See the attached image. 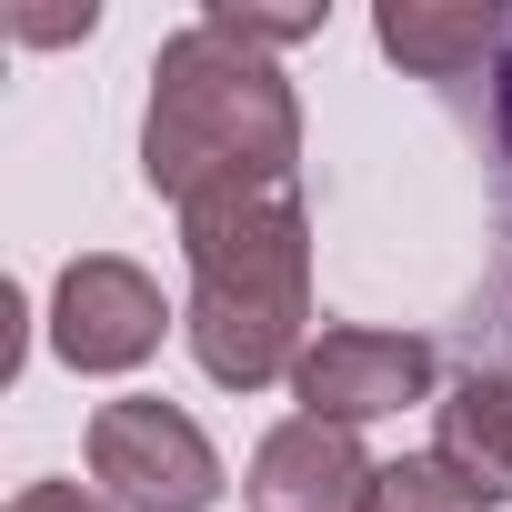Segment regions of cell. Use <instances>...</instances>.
Here are the masks:
<instances>
[{
  "label": "cell",
  "mask_w": 512,
  "mask_h": 512,
  "mask_svg": "<svg viewBox=\"0 0 512 512\" xmlns=\"http://www.w3.org/2000/svg\"><path fill=\"white\" fill-rule=\"evenodd\" d=\"M201 21H211V31H231V41H251V51H282V41L322 31V11H231V0H211Z\"/></svg>",
  "instance_id": "obj_10"
},
{
  "label": "cell",
  "mask_w": 512,
  "mask_h": 512,
  "mask_svg": "<svg viewBox=\"0 0 512 512\" xmlns=\"http://www.w3.org/2000/svg\"><path fill=\"white\" fill-rule=\"evenodd\" d=\"M91 482L131 512H211L221 502V452L181 402H101L91 412Z\"/></svg>",
  "instance_id": "obj_3"
},
{
  "label": "cell",
  "mask_w": 512,
  "mask_h": 512,
  "mask_svg": "<svg viewBox=\"0 0 512 512\" xmlns=\"http://www.w3.org/2000/svg\"><path fill=\"white\" fill-rule=\"evenodd\" d=\"M91 21H101V11H21L11 31H21V41H71V31H91Z\"/></svg>",
  "instance_id": "obj_12"
},
{
  "label": "cell",
  "mask_w": 512,
  "mask_h": 512,
  "mask_svg": "<svg viewBox=\"0 0 512 512\" xmlns=\"http://www.w3.org/2000/svg\"><path fill=\"white\" fill-rule=\"evenodd\" d=\"M492 121H502V151H512V41H502V71H492Z\"/></svg>",
  "instance_id": "obj_13"
},
{
  "label": "cell",
  "mask_w": 512,
  "mask_h": 512,
  "mask_svg": "<svg viewBox=\"0 0 512 512\" xmlns=\"http://www.w3.org/2000/svg\"><path fill=\"white\" fill-rule=\"evenodd\" d=\"M161 282L141 262H121V251H81V262L61 272L51 292V352L71 372H131L161 352Z\"/></svg>",
  "instance_id": "obj_4"
},
{
  "label": "cell",
  "mask_w": 512,
  "mask_h": 512,
  "mask_svg": "<svg viewBox=\"0 0 512 512\" xmlns=\"http://www.w3.org/2000/svg\"><path fill=\"white\" fill-rule=\"evenodd\" d=\"M292 171H302V101L262 51L211 21L161 41L151 111H141V181L161 201H181V211L272 201V191H292Z\"/></svg>",
  "instance_id": "obj_1"
},
{
  "label": "cell",
  "mask_w": 512,
  "mask_h": 512,
  "mask_svg": "<svg viewBox=\"0 0 512 512\" xmlns=\"http://www.w3.org/2000/svg\"><path fill=\"white\" fill-rule=\"evenodd\" d=\"M292 392H302L312 422H342V432L382 422V412L432 392V342L422 332H372V322H322L302 372H292Z\"/></svg>",
  "instance_id": "obj_5"
},
{
  "label": "cell",
  "mask_w": 512,
  "mask_h": 512,
  "mask_svg": "<svg viewBox=\"0 0 512 512\" xmlns=\"http://www.w3.org/2000/svg\"><path fill=\"white\" fill-rule=\"evenodd\" d=\"M191 251V352L221 392H272L312 352V221L292 191L181 211Z\"/></svg>",
  "instance_id": "obj_2"
},
{
  "label": "cell",
  "mask_w": 512,
  "mask_h": 512,
  "mask_svg": "<svg viewBox=\"0 0 512 512\" xmlns=\"http://www.w3.org/2000/svg\"><path fill=\"white\" fill-rule=\"evenodd\" d=\"M11 512H111V502H91L81 482H31V492H11Z\"/></svg>",
  "instance_id": "obj_11"
},
{
  "label": "cell",
  "mask_w": 512,
  "mask_h": 512,
  "mask_svg": "<svg viewBox=\"0 0 512 512\" xmlns=\"http://www.w3.org/2000/svg\"><path fill=\"white\" fill-rule=\"evenodd\" d=\"M372 41H382L412 81H462V71H482V61L512 41V21L492 11V0H382V11H372Z\"/></svg>",
  "instance_id": "obj_7"
},
{
  "label": "cell",
  "mask_w": 512,
  "mask_h": 512,
  "mask_svg": "<svg viewBox=\"0 0 512 512\" xmlns=\"http://www.w3.org/2000/svg\"><path fill=\"white\" fill-rule=\"evenodd\" d=\"M442 462L512 502V372H462L442 392Z\"/></svg>",
  "instance_id": "obj_8"
},
{
  "label": "cell",
  "mask_w": 512,
  "mask_h": 512,
  "mask_svg": "<svg viewBox=\"0 0 512 512\" xmlns=\"http://www.w3.org/2000/svg\"><path fill=\"white\" fill-rule=\"evenodd\" d=\"M372 482L382 462L342 422H312V412H292L251 452V512H372Z\"/></svg>",
  "instance_id": "obj_6"
},
{
  "label": "cell",
  "mask_w": 512,
  "mask_h": 512,
  "mask_svg": "<svg viewBox=\"0 0 512 512\" xmlns=\"http://www.w3.org/2000/svg\"><path fill=\"white\" fill-rule=\"evenodd\" d=\"M372 512H492V492H482V482H462L442 452H412V462H382Z\"/></svg>",
  "instance_id": "obj_9"
}]
</instances>
